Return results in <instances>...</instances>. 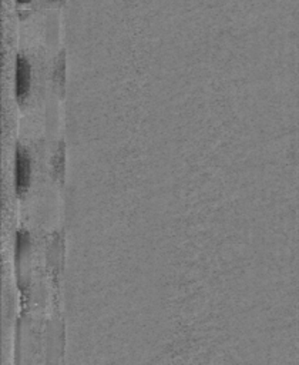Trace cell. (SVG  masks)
I'll return each instance as SVG.
<instances>
[{"mask_svg":"<svg viewBox=\"0 0 299 365\" xmlns=\"http://www.w3.org/2000/svg\"><path fill=\"white\" fill-rule=\"evenodd\" d=\"M30 164L31 163L27 151L19 147L16 151V161H14V184L19 194L24 192L28 187L30 173H31Z\"/></svg>","mask_w":299,"mask_h":365,"instance_id":"cell-1","label":"cell"},{"mask_svg":"<svg viewBox=\"0 0 299 365\" xmlns=\"http://www.w3.org/2000/svg\"><path fill=\"white\" fill-rule=\"evenodd\" d=\"M64 70H65L64 54H61V58L57 60L56 67H54V83H56V87H63V84H64Z\"/></svg>","mask_w":299,"mask_h":365,"instance_id":"cell-3","label":"cell"},{"mask_svg":"<svg viewBox=\"0 0 299 365\" xmlns=\"http://www.w3.org/2000/svg\"><path fill=\"white\" fill-rule=\"evenodd\" d=\"M63 163H64V155H63V150L57 153L56 158H54V170H56V175L58 177L63 173Z\"/></svg>","mask_w":299,"mask_h":365,"instance_id":"cell-4","label":"cell"},{"mask_svg":"<svg viewBox=\"0 0 299 365\" xmlns=\"http://www.w3.org/2000/svg\"><path fill=\"white\" fill-rule=\"evenodd\" d=\"M31 81V70L30 64L24 57H17L16 63V96L19 101H23L30 90Z\"/></svg>","mask_w":299,"mask_h":365,"instance_id":"cell-2","label":"cell"},{"mask_svg":"<svg viewBox=\"0 0 299 365\" xmlns=\"http://www.w3.org/2000/svg\"><path fill=\"white\" fill-rule=\"evenodd\" d=\"M20 4H26V3H28L30 0H17Z\"/></svg>","mask_w":299,"mask_h":365,"instance_id":"cell-5","label":"cell"}]
</instances>
